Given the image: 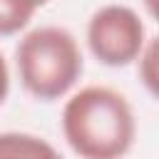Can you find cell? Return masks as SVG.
<instances>
[{
	"mask_svg": "<svg viewBox=\"0 0 159 159\" xmlns=\"http://www.w3.org/2000/svg\"><path fill=\"white\" fill-rule=\"evenodd\" d=\"M62 137L80 159H124L137 139V119L127 97L89 84L62 107Z\"/></svg>",
	"mask_w": 159,
	"mask_h": 159,
	"instance_id": "obj_1",
	"label": "cell"
},
{
	"mask_svg": "<svg viewBox=\"0 0 159 159\" xmlns=\"http://www.w3.org/2000/svg\"><path fill=\"white\" fill-rule=\"evenodd\" d=\"M15 67L27 94L40 102H55L77 84L84 60L70 30L42 25L20 37L15 47Z\"/></svg>",
	"mask_w": 159,
	"mask_h": 159,
	"instance_id": "obj_2",
	"label": "cell"
},
{
	"mask_svg": "<svg viewBox=\"0 0 159 159\" xmlns=\"http://www.w3.org/2000/svg\"><path fill=\"white\" fill-rule=\"evenodd\" d=\"M144 22L129 5H102L87 22V47L107 67H127L144 50Z\"/></svg>",
	"mask_w": 159,
	"mask_h": 159,
	"instance_id": "obj_3",
	"label": "cell"
},
{
	"mask_svg": "<svg viewBox=\"0 0 159 159\" xmlns=\"http://www.w3.org/2000/svg\"><path fill=\"white\" fill-rule=\"evenodd\" d=\"M0 159H62V154L37 134L0 132Z\"/></svg>",
	"mask_w": 159,
	"mask_h": 159,
	"instance_id": "obj_4",
	"label": "cell"
},
{
	"mask_svg": "<svg viewBox=\"0 0 159 159\" xmlns=\"http://www.w3.org/2000/svg\"><path fill=\"white\" fill-rule=\"evenodd\" d=\"M37 10L35 0H0V37L22 32Z\"/></svg>",
	"mask_w": 159,
	"mask_h": 159,
	"instance_id": "obj_5",
	"label": "cell"
},
{
	"mask_svg": "<svg viewBox=\"0 0 159 159\" xmlns=\"http://www.w3.org/2000/svg\"><path fill=\"white\" fill-rule=\"evenodd\" d=\"M139 80L144 89L154 99H159V35L149 40L139 55Z\"/></svg>",
	"mask_w": 159,
	"mask_h": 159,
	"instance_id": "obj_6",
	"label": "cell"
},
{
	"mask_svg": "<svg viewBox=\"0 0 159 159\" xmlns=\"http://www.w3.org/2000/svg\"><path fill=\"white\" fill-rule=\"evenodd\" d=\"M7 94H10V70H7V62L0 52V107L5 104Z\"/></svg>",
	"mask_w": 159,
	"mask_h": 159,
	"instance_id": "obj_7",
	"label": "cell"
},
{
	"mask_svg": "<svg viewBox=\"0 0 159 159\" xmlns=\"http://www.w3.org/2000/svg\"><path fill=\"white\" fill-rule=\"evenodd\" d=\"M144 7H147V12L159 22V0H144Z\"/></svg>",
	"mask_w": 159,
	"mask_h": 159,
	"instance_id": "obj_8",
	"label": "cell"
},
{
	"mask_svg": "<svg viewBox=\"0 0 159 159\" xmlns=\"http://www.w3.org/2000/svg\"><path fill=\"white\" fill-rule=\"evenodd\" d=\"M47 2H50V0H35V5H37V7H45Z\"/></svg>",
	"mask_w": 159,
	"mask_h": 159,
	"instance_id": "obj_9",
	"label": "cell"
}]
</instances>
